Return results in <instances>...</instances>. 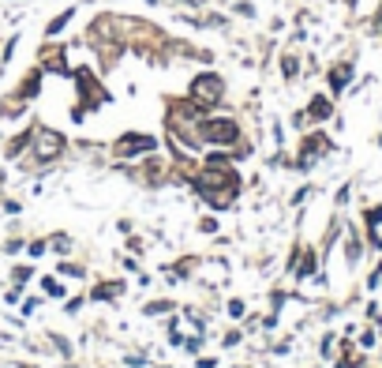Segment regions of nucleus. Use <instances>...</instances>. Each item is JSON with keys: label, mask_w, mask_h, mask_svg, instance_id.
I'll list each match as a JSON object with an SVG mask.
<instances>
[{"label": "nucleus", "mask_w": 382, "mask_h": 368, "mask_svg": "<svg viewBox=\"0 0 382 368\" xmlns=\"http://www.w3.org/2000/svg\"><path fill=\"white\" fill-rule=\"evenodd\" d=\"M221 98V79L217 75H199V79L191 83V102L195 105H214Z\"/></svg>", "instance_id": "nucleus-1"}, {"label": "nucleus", "mask_w": 382, "mask_h": 368, "mask_svg": "<svg viewBox=\"0 0 382 368\" xmlns=\"http://www.w3.org/2000/svg\"><path fill=\"white\" fill-rule=\"evenodd\" d=\"M203 139H210V143H236L240 139V128H236V121H206L203 124Z\"/></svg>", "instance_id": "nucleus-2"}, {"label": "nucleus", "mask_w": 382, "mask_h": 368, "mask_svg": "<svg viewBox=\"0 0 382 368\" xmlns=\"http://www.w3.org/2000/svg\"><path fill=\"white\" fill-rule=\"evenodd\" d=\"M154 147H158L154 136H124L116 143V155L120 158H132V155H146V150H154Z\"/></svg>", "instance_id": "nucleus-3"}, {"label": "nucleus", "mask_w": 382, "mask_h": 368, "mask_svg": "<svg viewBox=\"0 0 382 368\" xmlns=\"http://www.w3.org/2000/svg\"><path fill=\"white\" fill-rule=\"evenodd\" d=\"M60 150H64V139H60L57 132H38V147H34V155H38L41 162L57 158Z\"/></svg>", "instance_id": "nucleus-4"}, {"label": "nucleus", "mask_w": 382, "mask_h": 368, "mask_svg": "<svg viewBox=\"0 0 382 368\" xmlns=\"http://www.w3.org/2000/svg\"><path fill=\"white\" fill-rule=\"evenodd\" d=\"M311 117H319V121H322V117H330V102H326V98H315V102H311Z\"/></svg>", "instance_id": "nucleus-5"}, {"label": "nucleus", "mask_w": 382, "mask_h": 368, "mask_svg": "<svg viewBox=\"0 0 382 368\" xmlns=\"http://www.w3.org/2000/svg\"><path fill=\"white\" fill-rule=\"evenodd\" d=\"M345 79H348V68H337V72H334V79H330V83H334V91H341Z\"/></svg>", "instance_id": "nucleus-6"}, {"label": "nucleus", "mask_w": 382, "mask_h": 368, "mask_svg": "<svg viewBox=\"0 0 382 368\" xmlns=\"http://www.w3.org/2000/svg\"><path fill=\"white\" fill-rule=\"evenodd\" d=\"M46 289H49L53 297H60V294H64V286H57V282H53V278H46Z\"/></svg>", "instance_id": "nucleus-7"}]
</instances>
